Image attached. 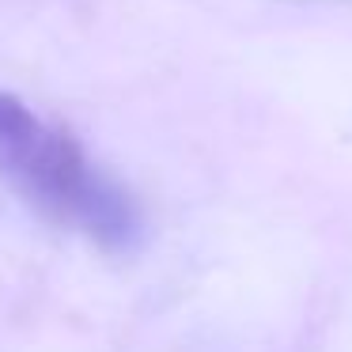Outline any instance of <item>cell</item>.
<instances>
[{"mask_svg": "<svg viewBox=\"0 0 352 352\" xmlns=\"http://www.w3.org/2000/svg\"><path fill=\"white\" fill-rule=\"evenodd\" d=\"M0 182L42 220L76 231L107 254L144 246V212L129 190L12 91H0Z\"/></svg>", "mask_w": 352, "mask_h": 352, "instance_id": "6da1fadb", "label": "cell"}]
</instances>
